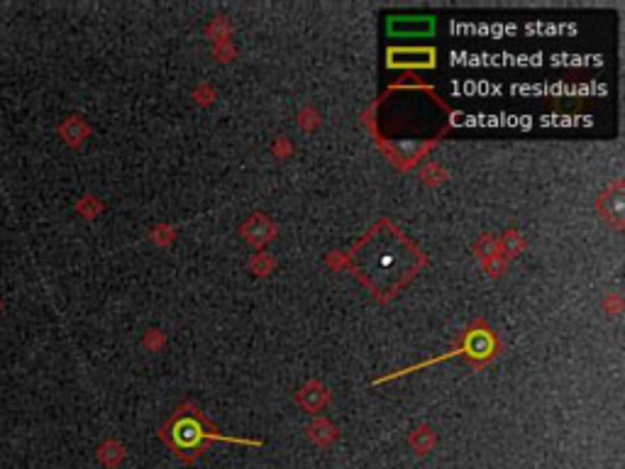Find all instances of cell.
<instances>
[{
    "instance_id": "obj_1",
    "label": "cell",
    "mask_w": 625,
    "mask_h": 469,
    "mask_svg": "<svg viewBox=\"0 0 625 469\" xmlns=\"http://www.w3.org/2000/svg\"><path fill=\"white\" fill-rule=\"evenodd\" d=\"M420 266V254L394 225L379 223L352 252V269L379 296H394Z\"/></svg>"
},
{
    "instance_id": "obj_2",
    "label": "cell",
    "mask_w": 625,
    "mask_h": 469,
    "mask_svg": "<svg viewBox=\"0 0 625 469\" xmlns=\"http://www.w3.org/2000/svg\"><path fill=\"white\" fill-rule=\"evenodd\" d=\"M164 438L168 440V445L173 447V452L181 457H188L191 460L193 455L203 450L210 440L220 438V440H230L225 435H217L210 426L203 423V418L198 413L191 411H181L178 416L171 418L166 428H164Z\"/></svg>"
},
{
    "instance_id": "obj_3",
    "label": "cell",
    "mask_w": 625,
    "mask_h": 469,
    "mask_svg": "<svg viewBox=\"0 0 625 469\" xmlns=\"http://www.w3.org/2000/svg\"><path fill=\"white\" fill-rule=\"evenodd\" d=\"M86 135H88V127L83 125V120H78V117H69V120H64L62 125H59V137L71 147L81 145V142L86 140Z\"/></svg>"
},
{
    "instance_id": "obj_4",
    "label": "cell",
    "mask_w": 625,
    "mask_h": 469,
    "mask_svg": "<svg viewBox=\"0 0 625 469\" xmlns=\"http://www.w3.org/2000/svg\"><path fill=\"white\" fill-rule=\"evenodd\" d=\"M0 313H3V298H0Z\"/></svg>"
}]
</instances>
